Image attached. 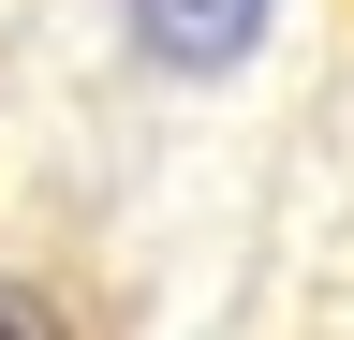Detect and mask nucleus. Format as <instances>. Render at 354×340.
Instances as JSON below:
<instances>
[{
    "label": "nucleus",
    "mask_w": 354,
    "mask_h": 340,
    "mask_svg": "<svg viewBox=\"0 0 354 340\" xmlns=\"http://www.w3.org/2000/svg\"><path fill=\"white\" fill-rule=\"evenodd\" d=\"M0 340H74V311H59L44 281H0Z\"/></svg>",
    "instance_id": "2"
},
{
    "label": "nucleus",
    "mask_w": 354,
    "mask_h": 340,
    "mask_svg": "<svg viewBox=\"0 0 354 340\" xmlns=\"http://www.w3.org/2000/svg\"><path fill=\"white\" fill-rule=\"evenodd\" d=\"M118 15H133V45L162 74H236L266 45V0H118Z\"/></svg>",
    "instance_id": "1"
}]
</instances>
